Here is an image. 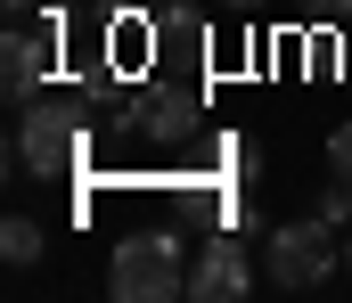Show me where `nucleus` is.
Segmentation results:
<instances>
[{"mask_svg":"<svg viewBox=\"0 0 352 303\" xmlns=\"http://www.w3.org/2000/svg\"><path fill=\"white\" fill-rule=\"evenodd\" d=\"M90 156V99L82 91H41L33 106H16V164L33 181H66Z\"/></svg>","mask_w":352,"mask_h":303,"instance_id":"1","label":"nucleus"},{"mask_svg":"<svg viewBox=\"0 0 352 303\" xmlns=\"http://www.w3.org/2000/svg\"><path fill=\"white\" fill-rule=\"evenodd\" d=\"M107 295H115V303H180V295H188L180 238H173V229H140V238H123L115 262H107Z\"/></svg>","mask_w":352,"mask_h":303,"instance_id":"2","label":"nucleus"},{"mask_svg":"<svg viewBox=\"0 0 352 303\" xmlns=\"http://www.w3.org/2000/svg\"><path fill=\"white\" fill-rule=\"evenodd\" d=\"M336 271H344V254H336V229H328L320 213L278 221L263 238V279L287 287V295H303V287H320V279H336Z\"/></svg>","mask_w":352,"mask_h":303,"instance_id":"3","label":"nucleus"},{"mask_svg":"<svg viewBox=\"0 0 352 303\" xmlns=\"http://www.w3.org/2000/svg\"><path fill=\"white\" fill-rule=\"evenodd\" d=\"M254 229V221H246ZM246 229H221V238H205L197 246V262H188V303H238L254 295V254H246Z\"/></svg>","mask_w":352,"mask_h":303,"instance_id":"4","label":"nucleus"},{"mask_svg":"<svg viewBox=\"0 0 352 303\" xmlns=\"http://www.w3.org/2000/svg\"><path fill=\"white\" fill-rule=\"evenodd\" d=\"M0 91H8V106H33L50 91V25L41 33L8 25V41H0Z\"/></svg>","mask_w":352,"mask_h":303,"instance_id":"5","label":"nucleus"},{"mask_svg":"<svg viewBox=\"0 0 352 303\" xmlns=\"http://www.w3.org/2000/svg\"><path fill=\"white\" fill-rule=\"evenodd\" d=\"M131 106H140V131H148V139H164V148L188 139V131H197V115H205V99H197V91H173V82L131 91Z\"/></svg>","mask_w":352,"mask_h":303,"instance_id":"6","label":"nucleus"},{"mask_svg":"<svg viewBox=\"0 0 352 303\" xmlns=\"http://www.w3.org/2000/svg\"><path fill=\"white\" fill-rule=\"evenodd\" d=\"M0 254H8V271H33V262L50 254V238H41V221H25V213H8V221H0Z\"/></svg>","mask_w":352,"mask_h":303,"instance_id":"7","label":"nucleus"},{"mask_svg":"<svg viewBox=\"0 0 352 303\" xmlns=\"http://www.w3.org/2000/svg\"><path fill=\"white\" fill-rule=\"evenodd\" d=\"M156 41H164V49H180V58H197V49H205V16H197V8H180V0H164Z\"/></svg>","mask_w":352,"mask_h":303,"instance_id":"8","label":"nucleus"},{"mask_svg":"<svg viewBox=\"0 0 352 303\" xmlns=\"http://www.w3.org/2000/svg\"><path fill=\"white\" fill-rule=\"evenodd\" d=\"M311 213H320V221H328L336 238H352V181H336V189H328V197L311 205Z\"/></svg>","mask_w":352,"mask_h":303,"instance_id":"9","label":"nucleus"},{"mask_svg":"<svg viewBox=\"0 0 352 303\" xmlns=\"http://www.w3.org/2000/svg\"><path fill=\"white\" fill-rule=\"evenodd\" d=\"M328 172L352 181V123H336V139H328Z\"/></svg>","mask_w":352,"mask_h":303,"instance_id":"10","label":"nucleus"},{"mask_svg":"<svg viewBox=\"0 0 352 303\" xmlns=\"http://www.w3.org/2000/svg\"><path fill=\"white\" fill-rule=\"evenodd\" d=\"M352 0H303V25H344Z\"/></svg>","mask_w":352,"mask_h":303,"instance_id":"11","label":"nucleus"},{"mask_svg":"<svg viewBox=\"0 0 352 303\" xmlns=\"http://www.w3.org/2000/svg\"><path fill=\"white\" fill-rule=\"evenodd\" d=\"M213 8H230V16H254V8H270V0H213Z\"/></svg>","mask_w":352,"mask_h":303,"instance_id":"12","label":"nucleus"},{"mask_svg":"<svg viewBox=\"0 0 352 303\" xmlns=\"http://www.w3.org/2000/svg\"><path fill=\"white\" fill-rule=\"evenodd\" d=\"M8 16H16V25H25V16H33V0H8Z\"/></svg>","mask_w":352,"mask_h":303,"instance_id":"13","label":"nucleus"},{"mask_svg":"<svg viewBox=\"0 0 352 303\" xmlns=\"http://www.w3.org/2000/svg\"><path fill=\"white\" fill-rule=\"evenodd\" d=\"M344 279H352V238H344Z\"/></svg>","mask_w":352,"mask_h":303,"instance_id":"14","label":"nucleus"},{"mask_svg":"<svg viewBox=\"0 0 352 303\" xmlns=\"http://www.w3.org/2000/svg\"><path fill=\"white\" fill-rule=\"evenodd\" d=\"M107 8H115V0H107Z\"/></svg>","mask_w":352,"mask_h":303,"instance_id":"15","label":"nucleus"}]
</instances>
